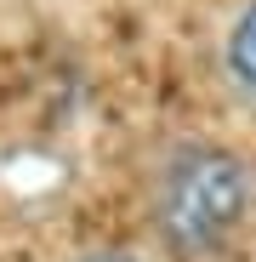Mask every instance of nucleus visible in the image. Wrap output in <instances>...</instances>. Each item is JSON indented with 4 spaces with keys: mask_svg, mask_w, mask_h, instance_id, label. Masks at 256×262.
<instances>
[{
    "mask_svg": "<svg viewBox=\"0 0 256 262\" xmlns=\"http://www.w3.org/2000/svg\"><path fill=\"white\" fill-rule=\"evenodd\" d=\"M80 262H143L137 251H120V245H97V251H85Z\"/></svg>",
    "mask_w": 256,
    "mask_h": 262,
    "instance_id": "7ed1b4c3",
    "label": "nucleus"
},
{
    "mask_svg": "<svg viewBox=\"0 0 256 262\" xmlns=\"http://www.w3.org/2000/svg\"><path fill=\"white\" fill-rule=\"evenodd\" d=\"M222 74L245 103H256V0H245L222 29Z\"/></svg>",
    "mask_w": 256,
    "mask_h": 262,
    "instance_id": "f03ea898",
    "label": "nucleus"
},
{
    "mask_svg": "<svg viewBox=\"0 0 256 262\" xmlns=\"http://www.w3.org/2000/svg\"><path fill=\"white\" fill-rule=\"evenodd\" d=\"M256 216V171L222 143H177L148 177V223L177 262L228 256Z\"/></svg>",
    "mask_w": 256,
    "mask_h": 262,
    "instance_id": "f257e3e1",
    "label": "nucleus"
}]
</instances>
